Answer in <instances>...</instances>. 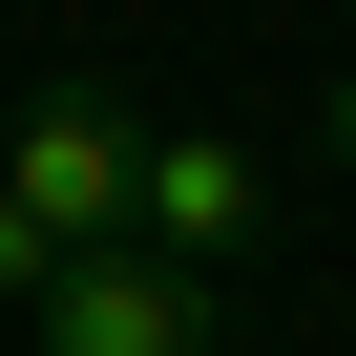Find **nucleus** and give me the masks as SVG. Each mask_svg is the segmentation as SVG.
Masks as SVG:
<instances>
[{"mask_svg": "<svg viewBox=\"0 0 356 356\" xmlns=\"http://www.w3.org/2000/svg\"><path fill=\"white\" fill-rule=\"evenodd\" d=\"M126 189H147V105H126V84H42L22 126H0V210H22L63 273L126 252Z\"/></svg>", "mask_w": 356, "mask_h": 356, "instance_id": "obj_1", "label": "nucleus"}, {"mask_svg": "<svg viewBox=\"0 0 356 356\" xmlns=\"http://www.w3.org/2000/svg\"><path fill=\"white\" fill-rule=\"evenodd\" d=\"M273 231V168L231 147V126H147V189H126V252H168V273H231Z\"/></svg>", "mask_w": 356, "mask_h": 356, "instance_id": "obj_2", "label": "nucleus"}, {"mask_svg": "<svg viewBox=\"0 0 356 356\" xmlns=\"http://www.w3.org/2000/svg\"><path fill=\"white\" fill-rule=\"evenodd\" d=\"M42 356H231V314H210V273H168V252H84L42 293Z\"/></svg>", "mask_w": 356, "mask_h": 356, "instance_id": "obj_3", "label": "nucleus"}, {"mask_svg": "<svg viewBox=\"0 0 356 356\" xmlns=\"http://www.w3.org/2000/svg\"><path fill=\"white\" fill-rule=\"evenodd\" d=\"M42 293H63V252H42L22 210H0V314H42Z\"/></svg>", "mask_w": 356, "mask_h": 356, "instance_id": "obj_4", "label": "nucleus"}, {"mask_svg": "<svg viewBox=\"0 0 356 356\" xmlns=\"http://www.w3.org/2000/svg\"><path fill=\"white\" fill-rule=\"evenodd\" d=\"M314 147H335V168H356V84H335V105H314Z\"/></svg>", "mask_w": 356, "mask_h": 356, "instance_id": "obj_5", "label": "nucleus"}]
</instances>
